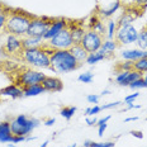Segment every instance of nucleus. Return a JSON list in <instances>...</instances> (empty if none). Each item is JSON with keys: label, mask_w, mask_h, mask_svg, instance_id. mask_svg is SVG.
Returning a JSON list of instances; mask_svg holds the SVG:
<instances>
[{"label": "nucleus", "mask_w": 147, "mask_h": 147, "mask_svg": "<svg viewBox=\"0 0 147 147\" xmlns=\"http://www.w3.org/2000/svg\"><path fill=\"white\" fill-rule=\"evenodd\" d=\"M5 11H7V23H5L4 32L8 34L20 37V38L26 37L33 15L19 9L7 8Z\"/></svg>", "instance_id": "1"}, {"label": "nucleus", "mask_w": 147, "mask_h": 147, "mask_svg": "<svg viewBox=\"0 0 147 147\" xmlns=\"http://www.w3.org/2000/svg\"><path fill=\"white\" fill-rule=\"evenodd\" d=\"M51 70L59 74H66L78 70L81 66L80 62L74 57L70 50H57L53 51L50 56Z\"/></svg>", "instance_id": "2"}, {"label": "nucleus", "mask_w": 147, "mask_h": 147, "mask_svg": "<svg viewBox=\"0 0 147 147\" xmlns=\"http://www.w3.org/2000/svg\"><path fill=\"white\" fill-rule=\"evenodd\" d=\"M53 52L50 47L43 45L42 47L37 48H23L20 52V56L24 62L33 67H39V69H51V60L50 56Z\"/></svg>", "instance_id": "3"}, {"label": "nucleus", "mask_w": 147, "mask_h": 147, "mask_svg": "<svg viewBox=\"0 0 147 147\" xmlns=\"http://www.w3.org/2000/svg\"><path fill=\"white\" fill-rule=\"evenodd\" d=\"M10 122V128L11 133L14 136H28L34 128L38 127L39 121H37L34 118H28L26 114H20L14 119H11Z\"/></svg>", "instance_id": "4"}, {"label": "nucleus", "mask_w": 147, "mask_h": 147, "mask_svg": "<svg viewBox=\"0 0 147 147\" xmlns=\"http://www.w3.org/2000/svg\"><path fill=\"white\" fill-rule=\"evenodd\" d=\"M45 45L47 47H50L51 50L57 51V50H70L75 45V42H74V38L71 36L70 29L65 28L61 30L60 33H57L52 39L45 42Z\"/></svg>", "instance_id": "5"}, {"label": "nucleus", "mask_w": 147, "mask_h": 147, "mask_svg": "<svg viewBox=\"0 0 147 147\" xmlns=\"http://www.w3.org/2000/svg\"><path fill=\"white\" fill-rule=\"evenodd\" d=\"M45 78H46L45 74L36 71V70H32V69H27L18 74L17 79H15V84L19 88L24 89V88L32 86V85H36V84H42Z\"/></svg>", "instance_id": "6"}, {"label": "nucleus", "mask_w": 147, "mask_h": 147, "mask_svg": "<svg viewBox=\"0 0 147 147\" xmlns=\"http://www.w3.org/2000/svg\"><path fill=\"white\" fill-rule=\"evenodd\" d=\"M53 20H55V18L33 17V19L30 20L27 36L28 37H42V38H43V36L47 33V30L51 27Z\"/></svg>", "instance_id": "7"}, {"label": "nucleus", "mask_w": 147, "mask_h": 147, "mask_svg": "<svg viewBox=\"0 0 147 147\" xmlns=\"http://www.w3.org/2000/svg\"><path fill=\"white\" fill-rule=\"evenodd\" d=\"M103 42H104V36L95 32V30L88 29L85 32L84 37H82L80 45L86 50L88 53H93V52H96L100 50Z\"/></svg>", "instance_id": "8"}, {"label": "nucleus", "mask_w": 147, "mask_h": 147, "mask_svg": "<svg viewBox=\"0 0 147 147\" xmlns=\"http://www.w3.org/2000/svg\"><path fill=\"white\" fill-rule=\"evenodd\" d=\"M137 36L138 32L134 28L132 24L129 26H123V27H118L117 32H115L114 39L115 42L121 46V45H131L137 41Z\"/></svg>", "instance_id": "9"}, {"label": "nucleus", "mask_w": 147, "mask_h": 147, "mask_svg": "<svg viewBox=\"0 0 147 147\" xmlns=\"http://www.w3.org/2000/svg\"><path fill=\"white\" fill-rule=\"evenodd\" d=\"M67 26H69V20L65 19V18H57V19H55L53 22H52L51 27L48 28L47 33L43 36V41L47 42V41H50V39H52L57 33H60L62 29L67 28Z\"/></svg>", "instance_id": "10"}, {"label": "nucleus", "mask_w": 147, "mask_h": 147, "mask_svg": "<svg viewBox=\"0 0 147 147\" xmlns=\"http://www.w3.org/2000/svg\"><path fill=\"white\" fill-rule=\"evenodd\" d=\"M4 50L8 52V53H18V52H22L23 46H22V38L13 34H9L7 38V42H5Z\"/></svg>", "instance_id": "11"}, {"label": "nucleus", "mask_w": 147, "mask_h": 147, "mask_svg": "<svg viewBox=\"0 0 147 147\" xmlns=\"http://www.w3.org/2000/svg\"><path fill=\"white\" fill-rule=\"evenodd\" d=\"M46 91H50V93H59L63 89V84L59 78H53V76H46L45 80L42 81Z\"/></svg>", "instance_id": "12"}, {"label": "nucleus", "mask_w": 147, "mask_h": 147, "mask_svg": "<svg viewBox=\"0 0 147 147\" xmlns=\"http://www.w3.org/2000/svg\"><path fill=\"white\" fill-rule=\"evenodd\" d=\"M14 134L11 133L10 122L3 121L0 122V143H11Z\"/></svg>", "instance_id": "13"}, {"label": "nucleus", "mask_w": 147, "mask_h": 147, "mask_svg": "<svg viewBox=\"0 0 147 147\" xmlns=\"http://www.w3.org/2000/svg\"><path fill=\"white\" fill-rule=\"evenodd\" d=\"M9 96V98H13V99H17V98H22L24 96L23 93V89L19 88L17 84H10L8 86H5L4 89L0 90V96Z\"/></svg>", "instance_id": "14"}, {"label": "nucleus", "mask_w": 147, "mask_h": 147, "mask_svg": "<svg viewBox=\"0 0 147 147\" xmlns=\"http://www.w3.org/2000/svg\"><path fill=\"white\" fill-rule=\"evenodd\" d=\"M122 59L125 61H132L136 62L137 60L142 59V57H147V51L145 50H124L121 53Z\"/></svg>", "instance_id": "15"}, {"label": "nucleus", "mask_w": 147, "mask_h": 147, "mask_svg": "<svg viewBox=\"0 0 147 147\" xmlns=\"http://www.w3.org/2000/svg\"><path fill=\"white\" fill-rule=\"evenodd\" d=\"M67 28L70 29V32H71V36L74 38V42L75 43H80L82 37H84L85 32L86 30L84 29V27L81 26V24L79 23H72V22H69V26H67Z\"/></svg>", "instance_id": "16"}, {"label": "nucleus", "mask_w": 147, "mask_h": 147, "mask_svg": "<svg viewBox=\"0 0 147 147\" xmlns=\"http://www.w3.org/2000/svg\"><path fill=\"white\" fill-rule=\"evenodd\" d=\"M45 45V41L42 37H23L22 38V46L23 48H37L42 47Z\"/></svg>", "instance_id": "17"}, {"label": "nucleus", "mask_w": 147, "mask_h": 147, "mask_svg": "<svg viewBox=\"0 0 147 147\" xmlns=\"http://www.w3.org/2000/svg\"><path fill=\"white\" fill-rule=\"evenodd\" d=\"M70 52L74 55V57H75L76 60H78V62H80V63H82L84 61H86V59H88V52H86V50H85L84 47L80 45V43H75L72 46L71 48H70Z\"/></svg>", "instance_id": "18"}, {"label": "nucleus", "mask_w": 147, "mask_h": 147, "mask_svg": "<svg viewBox=\"0 0 147 147\" xmlns=\"http://www.w3.org/2000/svg\"><path fill=\"white\" fill-rule=\"evenodd\" d=\"M89 29L95 30V32L100 33L102 36H104V33H105V27H104V24H103V22H102V19H99V18H98L96 15H93V17L90 18V23H89Z\"/></svg>", "instance_id": "19"}, {"label": "nucleus", "mask_w": 147, "mask_h": 147, "mask_svg": "<svg viewBox=\"0 0 147 147\" xmlns=\"http://www.w3.org/2000/svg\"><path fill=\"white\" fill-rule=\"evenodd\" d=\"M118 47H119V45L115 42V39H105V41L103 42L100 50H102L104 53L108 55V57H110L115 52V50H117Z\"/></svg>", "instance_id": "20"}, {"label": "nucleus", "mask_w": 147, "mask_h": 147, "mask_svg": "<svg viewBox=\"0 0 147 147\" xmlns=\"http://www.w3.org/2000/svg\"><path fill=\"white\" fill-rule=\"evenodd\" d=\"M105 59H108V55L104 53L102 50H99L96 52H93V53H89L85 62L89 63V65H95V63L100 62V61H104Z\"/></svg>", "instance_id": "21"}, {"label": "nucleus", "mask_w": 147, "mask_h": 147, "mask_svg": "<svg viewBox=\"0 0 147 147\" xmlns=\"http://www.w3.org/2000/svg\"><path fill=\"white\" fill-rule=\"evenodd\" d=\"M45 91L46 90H45V88L42 84H36V85H32V86L23 89L24 96H36V95H39V94L45 93Z\"/></svg>", "instance_id": "22"}, {"label": "nucleus", "mask_w": 147, "mask_h": 147, "mask_svg": "<svg viewBox=\"0 0 147 147\" xmlns=\"http://www.w3.org/2000/svg\"><path fill=\"white\" fill-rule=\"evenodd\" d=\"M137 45H138L140 50H147V26L141 32H138L137 36Z\"/></svg>", "instance_id": "23"}, {"label": "nucleus", "mask_w": 147, "mask_h": 147, "mask_svg": "<svg viewBox=\"0 0 147 147\" xmlns=\"http://www.w3.org/2000/svg\"><path fill=\"white\" fill-rule=\"evenodd\" d=\"M141 78H142V74L138 72V71H136V70H132V71L128 72L127 79L124 80V82H123V85H122V86H129V84H132L133 81L138 80V79H141Z\"/></svg>", "instance_id": "24"}, {"label": "nucleus", "mask_w": 147, "mask_h": 147, "mask_svg": "<svg viewBox=\"0 0 147 147\" xmlns=\"http://www.w3.org/2000/svg\"><path fill=\"white\" fill-rule=\"evenodd\" d=\"M133 70L141 74L147 72V57H142V59L137 60L136 62H133Z\"/></svg>", "instance_id": "25"}, {"label": "nucleus", "mask_w": 147, "mask_h": 147, "mask_svg": "<svg viewBox=\"0 0 147 147\" xmlns=\"http://www.w3.org/2000/svg\"><path fill=\"white\" fill-rule=\"evenodd\" d=\"M133 70V62L132 61H123V62H118L115 65V71L118 74L123 71H132Z\"/></svg>", "instance_id": "26"}, {"label": "nucleus", "mask_w": 147, "mask_h": 147, "mask_svg": "<svg viewBox=\"0 0 147 147\" xmlns=\"http://www.w3.org/2000/svg\"><path fill=\"white\" fill-rule=\"evenodd\" d=\"M119 8H121V3H119V1L114 3V4H113L109 9H103V10L100 11V17H103V18H109L110 15L114 14Z\"/></svg>", "instance_id": "27"}, {"label": "nucleus", "mask_w": 147, "mask_h": 147, "mask_svg": "<svg viewBox=\"0 0 147 147\" xmlns=\"http://www.w3.org/2000/svg\"><path fill=\"white\" fill-rule=\"evenodd\" d=\"M75 112H76V107H63V108L60 110V114L65 119L70 121V119L72 118V115L75 114Z\"/></svg>", "instance_id": "28"}, {"label": "nucleus", "mask_w": 147, "mask_h": 147, "mask_svg": "<svg viewBox=\"0 0 147 147\" xmlns=\"http://www.w3.org/2000/svg\"><path fill=\"white\" fill-rule=\"evenodd\" d=\"M114 142H93V141H85L84 147H114Z\"/></svg>", "instance_id": "29"}, {"label": "nucleus", "mask_w": 147, "mask_h": 147, "mask_svg": "<svg viewBox=\"0 0 147 147\" xmlns=\"http://www.w3.org/2000/svg\"><path fill=\"white\" fill-rule=\"evenodd\" d=\"M117 22H114V20H110L108 23V39H114V36H115V32H117Z\"/></svg>", "instance_id": "30"}, {"label": "nucleus", "mask_w": 147, "mask_h": 147, "mask_svg": "<svg viewBox=\"0 0 147 147\" xmlns=\"http://www.w3.org/2000/svg\"><path fill=\"white\" fill-rule=\"evenodd\" d=\"M94 79V74L93 72H85V74H81L79 76V81L84 82V84H90Z\"/></svg>", "instance_id": "31"}, {"label": "nucleus", "mask_w": 147, "mask_h": 147, "mask_svg": "<svg viewBox=\"0 0 147 147\" xmlns=\"http://www.w3.org/2000/svg\"><path fill=\"white\" fill-rule=\"evenodd\" d=\"M146 5H147V0H132V3H131V8H136L141 11L146 8Z\"/></svg>", "instance_id": "32"}, {"label": "nucleus", "mask_w": 147, "mask_h": 147, "mask_svg": "<svg viewBox=\"0 0 147 147\" xmlns=\"http://www.w3.org/2000/svg\"><path fill=\"white\" fill-rule=\"evenodd\" d=\"M99 112H102V108H100L99 105H94V107H91V108H88L85 110V115H86V117H89V115H95Z\"/></svg>", "instance_id": "33"}, {"label": "nucleus", "mask_w": 147, "mask_h": 147, "mask_svg": "<svg viewBox=\"0 0 147 147\" xmlns=\"http://www.w3.org/2000/svg\"><path fill=\"white\" fill-rule=\"evenodd\" d=\"M129 88H132V89H142V88H146L145 81H143V78H141V79H138V80L133 81L132 84H129Z\"/></svg>", "instance_id": "34"}, {"label": "nucleus", "mask_w": 147, "mask_h": 147, "mask_svg": "<svg viewBox=\"0 0 147 147\" xmlns=\"http://www.w3.org/2000/svg\"><path fill=\"white\" fill-rule=\"evenodd\" d=\"M128 72H129V71H123V72H119L118 74L117 78H115V81H117V84L123 85L124 80L127 79V76H128Z\"/></svg>", "instance_id": "35"}, {"label": "nucleus", "mask_w": 147, "mask_h": 147, "mask_svg": "<svg viewBox=\"0 0 147 147\" xmlns=\"http://www.w3.org/2000/svg\"><path fill=\"white\" fill-rule=\"evenodd\" d=\"M5 23H7V11L3 10L0 11V30H4L5 28Z\"/></svg>", "instance_id": "36"}, {"label": "nucleus", "mask_w": 147, "mask_h": 147, "mask_svg": "<svg viewBox=\"0 0 147 147\" xmlns=\"http://www.w3.org/2000/svg\"><path fill=\"white\" fill-rule=\"evenodd\" d=\"M140 96V93H134V94H131V95H128V96H125L124 98V103L125 104H129V103H133L134 100L137 99V98Z\"/></svg>", "instance_id": "37"}, {"label": "nucleus", "mask_w": 147, "mask_h": 147, "mask_svg": "<svg viewBox=\"0 0 147 147\" xmlns=\"http://www.w3.org/2000/svg\"><path fill=\"white\" fill-rule=\"evenodd\" d=\"M122 102H114V103H109V104H104V105H102L100 108H102V110H105V109H112V108H115V107L121 105Z\"/></svg>", "instance_id": "38"}, {"label": "nucleus", "mask_w": 147, "mask_h": 147, "mask_svg": "<svg viewBox=\"0 0 147 147\" xmlns=\"http://www.w3.org/2000/svg\"><path fill=\"white\" fill-rule=\"evenodd\" d=\"M88 102L90 104L96 105L98 102H99V96H98V95H88Z\"/></svg>", "instance_id": "39"}, {"label": "nucleus", "mask_w": 147, "mask_h": 147, "mask_svg": "<svg viewBox=\"0 0 147 147\" xmlns=\"http://www.w3.org/2000/svg\"><path fill=\"white\" fill-rule=\"evenodd\" d=\"M24 141H27L26 136H14L13 142H11V143H19V142H24Z\"/></svg>", "instance_id": "40"}, {"label": "nucleus", "mask_w": 147, "mask_h": 147, "mask_svg": "<svg viewBox=\"0 0 147 147\" xmlns=\"http://www.w3.org/2000/svg\"><path fill=\"white\" fill-rule=\"evenodd\" d=\"M131 134H132L133 137H136V138H138V140L143 138V133L141 132V131H131Z\"/></svg>", "instance_id": "41"}, {"label": "nucleus", "mask_w": 147, "mask_h": 147, "mask_svg": "<svg viewBox=\"0 0 147 147\" xmlns=\"http://www.w3.org/2000/svg\"><path fill=\"white\" fill-rule=\"evenodd\" d=\"M98 127H99V129H98V133H99V136H100V137L104 136V131L107 129V123L100 124V125H98Z\"/></svg>", "instance_id": "42"}, {"label": "nucleus", "mask_w": 147, "mask_h": 147, "mask_svg": "<svg viewBox=\"0 0 147 147\" xmlns=\"http://www.w3.org/2000/svg\"><path fill=\"white\" fill-rule=\"evenodd\" d=\"M98 123V119L96 118H86V124L88 125H94Z\"/></svg>", "instance_id": "43"}, {"label": "nucleus", "mask_w": 147, "mask_h": 147, "mask_svg": "<svg viewBox=\"0 0 147 147\" xmlns=\"http://www.w3.org/2000/svg\"><path fill=\"white\" fill-rule=\"evenodd\" d=\"M110 119V115H107L105 118H102V119H99V121H98V123H96V125H100V124H104V123H107V122H108Z\"/></svg>", "instance_id": "44"}, {"label": "nucleus", "mask_w": 147, "mask_h": 147, "mask_svg": "<svg viewBox=\"0 0 147 147\" xmlns=\"http://www.w3.org/2000/svg\"><path fill=\"white\" fill-rule=\"evenodd\" d=\"M55 122H56V119H55V118H50V119H46V121H45V125H48V127H50V125L55 124Z\"/></svg>", "instance_id": "45"}, {"label": "nucleus", "mask_w": 147, "mask_h": 147, "mask_svg": "<svg viewBox=\"0 0 147 147\" xmlns=\"http://www.w3.org/2000/svg\"><path fill=\"white\" fill-rule=\"evenodd\" d=\"M133 108L140 109V108H141V105H134V103H129V104H127V108H125V110H128V109H133Z\"/></svg>", "instance_id": "46"}, {"label": "nucleus", "mask_w": 147, "mask_h": 147, "mask_svg": "<svg viewBox=\"0 0 147 147\" xmlns=\"http://www.w3.org/2000/svg\"><path fill=\"white\" fill-rule=\"evenodd\" d=\"M138 117H129V118H125L124 122H133V121H137Z\"/></svg>", "instance_id": "47"}, {"label": "nucleus", "mask_w": 147, "mask_h": 147, "mask_svg": "<svg viewBox=\"0 0 147 147\" xmlns=\"http://www.w3.org/2000/svg\"><path fill=\"white\" fill-rule=\"evenodd\" d=\"M108 94H110V91H109V90H104V91H102V94H100V96H104V95H108Z\"/></svg>", "instance_id": "48"}, {"label": "nucleus", "mask_w": 147, "mask_h": 147, "mask_svg": "<svg viewBox=\"0 0 147 147\" xmlns=\"http://www.w3.org/2000/svg\"><path fill=\"white\" fill-rule=\"evenodd\" d=\"M143 81H145V85H146V88H147V75H145V78H143Z\"/></svg>", "instance_id": "49"}, {"label": "nucleus", "mask_w": 147, "mask_h": 147, "mask_svg": "<svg viewBox=\"0 0 147 147\" xmlns=\"http://www.w3.org/2000/svg\"><path fill=\"white\" fill-rule=\"evenodd\" d=\"M48 145V141H46V142H43V145H41V147H47Z\"/></svg>", "instance_id": "50"}, {"label": "nucleus", "mask_w": 147, "mask_h": 147, "mask_svg": "<svg viewBox=\"0 0 147 147\" xmlns=\"http://www.w3.org/2000/svg\"><path fill=\"white\" fill-rule=\"evenodd\" d=\"M70 147H78V146H76V145H75V143H74V145H71V146H70Z\"/></svg>", "instance_id": "51"}, {"label": "nucleus", "mask_w": 147, "mask_h": 147, "mask_svg": "<svg viewBox=\"0 0 147 147\" xmlns=\"http://www.w3.org/2000/svg\"><path fill=\"white\" fill-rule=\"evenodd\" d=\"M146 121H147V117H146Z\"/></svg>", "instance_id": "52"}]
</instances>
